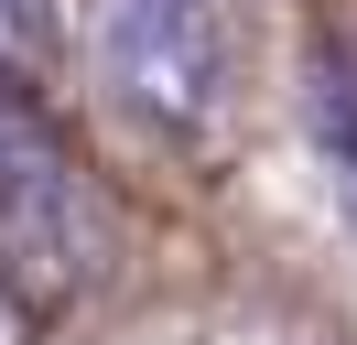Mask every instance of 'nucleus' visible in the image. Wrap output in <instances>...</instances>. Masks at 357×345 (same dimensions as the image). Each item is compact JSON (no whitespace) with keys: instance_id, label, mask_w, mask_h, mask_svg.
Instances as JSON below:
<instances>
[{"instance_id":"obj_1","label":"nucleus","mask_w":357,"mask_h":345,"mask_svg":"<svg viewBox=\"0 0 357 345\" xmlns=\"http://www.w3.org/2000/svg\"><path fill=\"white\" fill-rule=\"evenodd\" d=\"M98 259H109V216H98L76 151L44 129L22 86H0V270H11V291L66 302L98 280Z\"/></svg>"},{"instance_id":"obj_2","label":"nucleus","mask_w":357,"mask_h":345,"mask_svg":"<svg viewBox=\"0 0 357 345\" xmlns=\"http://www.w3.org/2000/svg\"><path fill=\"white\" fill-rule=\"evenodd\" d=\"M87 54H98V86L162 141H206L227 108L217 0H87Z\"/></svg>"},{"instance_id":"obj_3","label":"nucleus","mask_w":357,"mask_h":345,"mask_svg":"<svg viewBox=\"0 0 357 345\" xmlns=\"http://www.w3.org/2000/svg\"><path fill=\"white\" fill-rule=\"evenodd\" d=\"M44 76V0H0V86Z\"/></svg>"},{"instance_id":"obj_4","label":"nucleus","mask_w":357,"mask_h":345,"mask_svg":"<svg viewBox=\"0 0 357 345\" xmlns=\"http://www.w3.org/2000/svg\"><path fill=\"white\" fill-rule=\"evenodd\" d=\"M314 119H325V151H335V184L357 194V97H347V76H325V97H314Z\"/></svg>"}]
</instances>
